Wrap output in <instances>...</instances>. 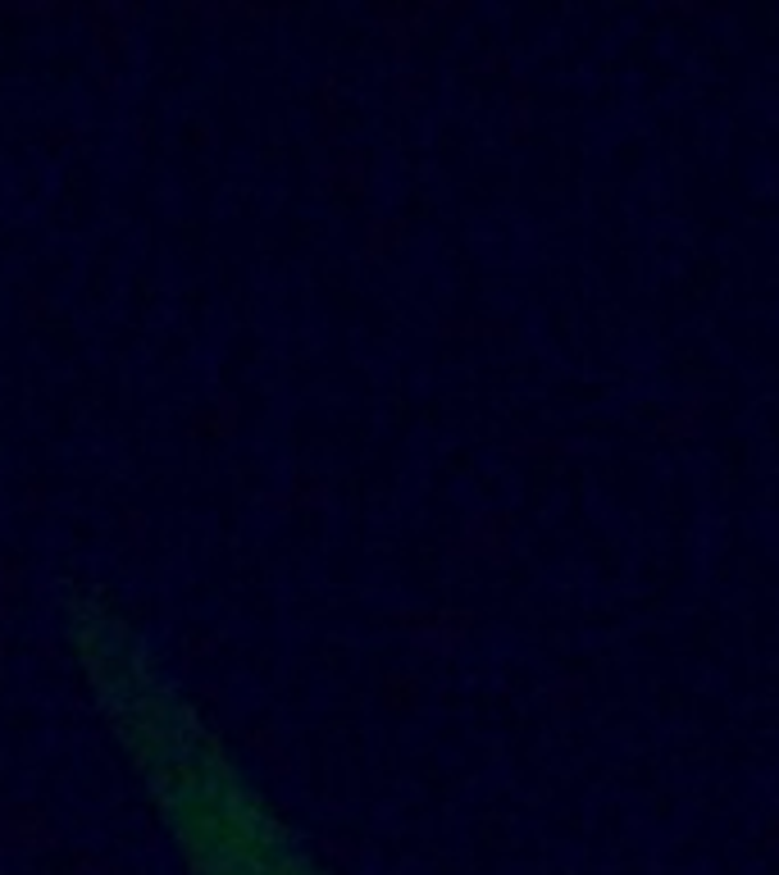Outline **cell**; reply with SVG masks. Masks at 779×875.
<instances>
[{
  "instance_id": "2",
  "label": "cell",
  "mask_w": 779,
  "mask_h": 875,
  "mask_svg": "<svg viewBox=\"0 0 779 875\" xmlns=\"http://www.w3.org/2000/svg\"><path fill=\"white\" fill-rule=\"evenodd\" d=\"M703 420H707V397L703 393H688L684 401H674L670 410L652 420V433L661 443H693V438H703Z\"/></svg>"
},
{
  "instance_id": "5",
  "label": "cell",
  "mask_w": 779,
  "mask_h": 875,
  "mask_svg": "<svg viewBox=\"0 0 779 875\" xmlns=\"http://www.w3.org/2000/svg\"><path fill=\"white\" fill-rule=\"evenodd\" d=\"M529 456H579L588 452V438H529V443H515Z\"/></svg>"
},
{
  "instance_id": "4",
  "label": "cell",
  "mask_w": 779,
  "mask_h": 875,
  "mask_svg": "<svg viewBox=\"0 0 779 875\" xmlns=\"http://www.w3.org/2000/svg\"><path fill=\"white\" fill-rule=\"evenodd\" d=\"M730 5L724 0H661L657 19H724Z\"/></svg>"
},
{
  "instance_id": "1",
  "label": "cell",
  "mask_w": 779,
  "mask_h": 875,
  "mask_svg": "<svg viewBox=\"0 0 779 875\" xmlns=\"http://www.w3.org/2000/svg\"><path fill=\"white\" fill-rule=\"evenodd\" d=\"M56 648L178 875H337L219 716L106 588L56 607Z\"/></svg>"
},
{
  "instance_id": "3",
  "label": "cell",
  "mask_w": 779,
  "mask_h": 875,
  "mask_svg": "<svg viewBox=\"0 0 779 875\" xmlns=\"http://www.w3.org/2000/svg\"><path fill=\"white\" fill-rule=\"evenodd\" d=\"M548 703L556 711H584L588 707V680L584 675H561L548 684Z\"/></svg>"
},
{
  "instance_id": "7",
  "label": "cell",
  "mask_w": 779,
  "mask_h": 875,
  "mask_svg": "<svg viewBox=\"0 0 779 875\" xmlns=\"http://www.w3.org/2000/svg\"><path fill=\"white\" fill-rule=\"evenodd\" d=\"M770 843H775V848H779V826H775V830H770Z\"/></svg>"
},
{
  "instance_id": "6",
  "label": "cell",
  "mask_w": 779,
  "mask_h": 875,
  "mask_svg": "<svg viewBox=\"0 0 779 875\" xmlns=\"http://www.w3.org/2000/svg\"><path fill=\"white\" fill-rule=\"evenodd\" d=\"M529 133V92L525 83H515V137Z\"/></svg>"
}]
</instances>
